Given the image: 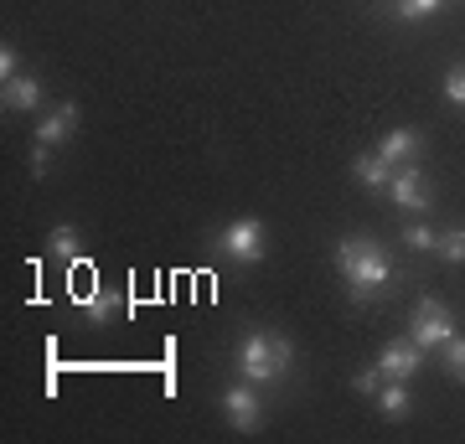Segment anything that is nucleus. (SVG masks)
Listing matches in <instances>:
<instances>
[{
    "instance_id": "nucleus-7",
    "label": "nucleus",
    "mask_w": 465,
    "mask_h": 444,
    "mask_svg": "<svg viewBox=\"0 0 465 444\" xmlns=\"http://www.w3.org/2000/svg\"><path fill=\"white\" fill-rule=\"evenodd\" d=\"M388 197L399 202V207H409V212H419V207H430V186H424V176H419L414 165H403L388 182Z\"/></svg>"
},
{
    "instance_id": "nucleus-19",
    "label": "nucleus",
    "mask_w": 465,
    "mask_h": 444,
    "mask_svg": "<svg viewBox=\"0 0 465 444\" xmlns=\"http://www.w3.org/2000/svg\"><path fill=\"white\" fill-rule=\"evenodd\" d=\"M351 388H357V393H367V398H372V393H378V388H382V372H378V367H367V372H357V378H351Z\"/></svg>"
},
{
    "instance_id": "nucleus-5",
    "label": "nucleus",
    "mask_w": 465,
    "mask_h": 444,
    "mask_svg": "<svg viewBox=\"0 0 465 444\" xmlns=\"http://www.w3.org/2000/svg\"><path fill=\"white\" fill-rule=\"evenodd\" d=\"M378 372L393 382H409L414 372H424V346L419 341H388L378 357Z\"/></svg>"
},
{
    "instance_id": "nucleus-17",
    "label": "nucleus",
    "mask_w": 465,
    "mask_h": 444,
    "mask_svg": "<svg viewBox=\"0 0 465 444\" xmlns=\"http://www.w3.org/2000/svg\"><path fill=\"white\" fill-rule=\"evenodd\" d=\"M52 253L57 259H73L78 253V228H52Z\"/></svg>"
},
{
    "instance_id": "nucleus-4",
    "label": "nucleus",
    "mask_w": 465,
    "mask_h": 444,
    "mask_svg": "<svg viewBox=\"0 0 465 444\" xmlns=\"http://www.w3.org/2000/svg\"><path fill=\"white\" fill-rule=\"evenodd\" d=\"M223 253H228L232 263H259L264 259V222H253V217H238L228 232H223Z\"/></svg>"
},
{
    "instance_id": "nucleus-9",
    "label": "nucleus",
    "mask_w": 465,
    "mask_h": 444,
    "mask_svg": "<svg viewBox=\"0 0 465 444\" xmlns=\"http://www.w3.org/2000/svg\"><path fill=\"white\" fill-rule=\"evenodd\" d=\"M351 176H357L367 192H382V186L393 182V165L382 161L378 150H367V155H357V161H351Z\"/></svg>"
},
{
    "instance_id": "nucleus-20",
    "label": "nucleus",
    "mask_w": 465,
    "mask_h": 444,
    "mask_svg": "<svg viewBox=\"0 0 465 444\" xmlns=\"http://www.w3.org/2000/svg\"><path fill=\"white\" fill-rule=\"evenodd\" d=\"M403 243H409V248H434V243H440V238H434V232L424 228V222H414V228L403 232Z\"/></svg>"
},
{
    "instance_id": "nucleus-13",
    "label": "nucleus",
    "mask_w": 465,
    "mask_h": 444,
    "mask_svg": "<svg viewBox=\"0 0 465 444\" xmlns=\"http://www.w3.org/2000/svg\"><path fill=\"white\" fill-rule=\"evenodd\" d=\"M78 305H84L88 321H114V315H119V295H114V290H99V284H94V295H84Z\"/></svg>"
},
{
    "instance_id": "nucleus-11",
    "label": "nucleus",
    "mask_w": 465,
    "mask_h": 444,
    "mask_svg": "<svg viewBox=\"0 0 465 444\" xmlns=\"http://www.w3.org/2000/svg\"><path fill=\"white\" fill-rule=\"evenodd\" d=\"M0 104H5V109H36V104H42V83L36 78H11L5 83V94H0Z\"/></svg>"
},
{
    "instance_id": "nucleus-14",
    "label": "nucleus",
    "mask_w": 465,
    "mask_h": 444,
    "mask_svg": "<svg viewBox=\"0 0 465 444\" xmlns=\"http://www.w3.org/2000/svg\"><path fill=\"white\" fill-rule=\"evenodd\" d=\"M440 351H445V372H450L455 382H465V341H460V336H450Z\"/></svg>"
},
{
    "instance_id": "nucleus-10",
    "label": "nucleus",
    "mask_w": 465,
    "mask_h": 444,
    "mask_svg": "<svg viewBox=\"0 0 465 444\" xmlns=\"http://www.w3.org/2000/svg\"><path fill=\"white\" fill-rule=\"evenodd\" d=\"M73 124H78V104H63L57 114H47L36 124V140H42V145H63L67 134H73Z\"/></svg>"
},
{
    "instance_id": "nucleus-16",
    "label": "nucleus",
    "mask_w": 465,
    "mask_h": 444,
    "mask_svg": "<svg viewBox=\"0 0 465 444\" xmlns=\"http://www.w3.org/2000/svg\"><path fill=\"white\" fill-rule=\"evenodd\" d=\"M445 0H399V16L403 21H424V16H434Z\"/></svg>"
},
{
    "instance_id": "nucleus-3",
    "label": "nucleus",
    "mask_w": 465,
    "mask_h": 444,
    "mask_svg": "<svg viewBox=\"0 0 465 444\" xmlns=\"http://www.w3.org/2000/svg\"><path fill=\"white\" fill-rule=\"evenodd\" d=\"M450 336H455V315H450V305L445 300H434V295H424L414 305V341L419 346H445Z\"/></svg>"
},
{
    "instance_id": "nucleus-2",
    "label": "nucleus",
    "mask_w": 465,
    "mask_h": 444,
    "mask_svg": "<svg viewBox=\"0 0 465 444\" xmlns=\"http://www.w3.org/2000/svg\"><path fill=\"white\" fill-rule=\"evenodd\" d=\"M295 362V346L284 341V336H269V331H249L243 341H238V372L249 382H280Z\"/></svg>"
},
{
    "instance_id": "nucleus-22",
    "label": "nucleus",
    "mask_w": 465,
    "mask_h": 444,
    "mask_svg": "<svg viewBox=\"0 0 465 444\" xmlns=\"http://www.w3.org/2000/svg\"><path fill=\"white\" fill-rule=\"evenodd\" d=\"M52 145H42V140H36L32 145V176H47V165H52V155H47Z\"/></svg>"
},
{
    "instance_id": "nucleus-15",
    "label": "nucleus",
    "mask_w": 465,
    "mask_h": 444,
    "mask_svg": "<svg viewBox=\"0 0 465 444\" xmlns=\"http://www.w3.org/2000/svg\"><path fill=\"white\" fill-rule=\"evenodd\" d=\"M434 253L445 263H465V228H455V232H445L440 243H434Z\"/></svg>"
},
{
    "instance_id": "nucleus-1",
    "label": "nucleus",
    "mask_w": 465,
    "mask_h": 444,
    "mask_svg": "<svg viewBox=\"0 0 465 444\" xmlns=\"http://www.w3.org/2000/svg\"><path fill=\"white\" fill-rule=\"evenodd\" d=\"M336 269L351 284V295H362V300L393 280V259H388V248L378 238H341L336 243Z\"/></svg>"
},
{
    "instance_id": "nucleus-8",
    "label": "nucleus",
    "mask_w": 465,
    "mask_h": 444,
    "mask_svg": "<svg viewBox=\"0 0 465 444\" xmlns=\"http://www.w3.org/2000/svg\"><path fill=\"white\" fill-rule=\"evenodd\" d=\"M378 155L388 165H414L419 161V134L414 130H388L382 134V145H378Z\"/></svg>"
},
{
    "instance_id": "nucleus-21",
    "label": "nucleus",
    "mask_w": 465,
    "mask_h": 444,
    "mask_svg": "<svg viewBox=\"0 0 465 444\" xmlns=\"http://www.w3.org/2000/svg\"><path fill=\"white\" fill-rule=\"evenodd\" d=\"M16 67H21V57H16V47L5 42V52H0V83H11V78H16Z\"/></svg>"
},
{
    "instance_id": "nucleus-18",
    "label": "nucleus",
    "mask_w": 465,
    "mask_h": 444,
    "mask_svg": "<svg viewBox=\"0 0 465 444\" xmlns=\"http://www.w3.org/2000/svg\"><path fill=\"white\" fill-rule=\"evenodd\" d=\"M445 99L455 104V109H465V67H450V78H445Z\"/></svg>"
},
{
    "instance_id": "nucleus-12",
    "label": "nucleus",
    "mask_w": 465,
    "mask_h": 444,
    "mask_svg": "<svg viewBox=\"0 0 465 444\" xmlns=\"http://www.w3.org/2000/svg\"><path fill=\"white\" fill-rule=\"evenodd\" d=\"M372 403H378L382 419H403V413H409V393H403V382H393V378H382V388L372 393Z\"/></svg>"
},
{
    "instance_id": "nucleus-6",
    "label": "nucleus",
    "mask_w": 465,
    "mask_h": 444,
    "mask_svg": "<svg viewBox=\"0 0 465 444\" xmlns=\"http://www.w3.org/2000/svg\"><path fill=\"white\" fill-rule=\"evenodd\" d=\"M223 413H228V424L243 429V434H253V429H259V419H264V409H259V393H253V388H228V393H223Z\"/></svg>"
}]
</instances>
